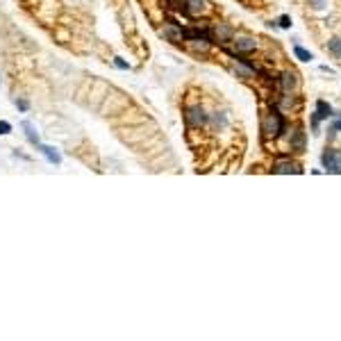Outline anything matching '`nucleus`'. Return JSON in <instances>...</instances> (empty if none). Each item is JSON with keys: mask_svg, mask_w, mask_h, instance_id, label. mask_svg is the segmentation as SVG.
Masks as SVG:
<instances>
[{"mask_svg": "<svg viewBox=\"0 0 341 341\" xmlns=\"http://www.w3.org/2000/svg\"><path fill=\"white\" fill-rule=\"evenodd\" d=\"M264 132H266V134H273V137H280L284 132V118L277 109H271L269 118H266V123H264Z\"/></svg>", "mask_w": 341, "mask_h": 341, "instance_id": "1", "label": "nucleus"}, {"mask_svg": "<svg viewBox=\"0 0 341 341\" xmlns=\"http://www.w3.org/2000/svg\"><path fill=\"white\" fill-rule=\"evenodd\" d=\"M184 118H187L189 128H203V125L207 123V114H205V109L200 105L189 107V109H187V114H184Z\"/></svg>", "mask_w": 341, "mask_h": 341, "instance_id": "2", "label": "nucleus"}, {"mask_svg": "<svg viewBox=\"0 0 341 341\" xmlns=\"http://www.w3.org/2000/svg\"><path fill=\"white\" fill-rule=\"evenodd\" d=\"M37 150L43 155V157L50 162V164H55V166H59L62 164V155L57 152V148H53V146H43V144H37Z\"/></svg>", "mask_w": 341, "mask_h": 341, "instance_id": "3", "label": "nucleus"}, {"mask_svg": "<svg viewBox=\"0 0 341 341\" xmlns=\"http://www.w3.org/2000/svg\"><path fill=\"white\" fill-rule=\"evenodd\" d=\"M273 173H280V175H289V173H300V166L296 162H277L273 166Z\"/></svg>", "mask_w": 341, "mask_h": 341, "instance_id": "4", "label": "nucleus"}, {"mask_svg": "<svg viewBox=\"0 0 341 341\" xmlns=\"http://www.w3.org/2000/svg\"><path fill=\"white\" fill-rule=\"evenodd\" d=\"M330 116H332V107L325 105L323 100H319V103H316V114H314V130H316V125H319L321 118H330Z\"/></svg>", "mask_w": 341, "mask_h": 341, "instance_id": "5", "label": "nucleus"}, {"mask_svg": "<svg viewBox=\"0 0 341 341\" xmlns=\"http://www.w3.org/2000/svg\"><path fill=\"white\" fill-rule=\"evenodd\" d=\"M323 166H325V170H330V173H339V169H337V150L323 152Z\"/></svg>", "mask_w": 341, "mask_h": 341, "instance_id": "6", "label": "nucleus"}, {"mask_svg": "<svg viewBox=\"0 0 341 341\" xmlns=\"http://www.w3.org/2000/svg\"><path fill=\"white\" fill-rule=\"evenodd\" d=\"M234 48H236V53H250V50H255V48H257V41L243 37V39L234 41Z\"/></svg>", "mask_w": 341, "mask_h": 341, "instance_id": "7", "label": "nucleus"}, {"mask_svg": "<svg viewBox=\"0 0 341 341\" xmlns=\"http://www.w3.org/2000/svg\"><path fill=\"white\" fill-rule=\"evenodd\" d=\"M291 148L298 152L305 150V132H302V128H296L294 137H291Z\"/></svg>", "mask_w": 341, "mask_h": 341, "instance_id": "8", "label": "nucleus"}, {"mask_svg": "<svg viewBox=\"0 0 341 341\" xmlns=\"http://www.w3.org/2000/svg\"><path fill=\"white\" fill-rule=\"evenodd\" d=\"M23 130H25V137H27V141H30V144H41L39 141V132H37V128H34L32 123H30V121H25V123H23Z\"/></svg>", "mask_w": 341, "mask_h": 341, "instance_id": "9", "label": "nucleus"}, {"mask_svg": "<svg viewBox=\"0 0 341 341\" xmlns=\"http://www.w3.org/2000/svg\"><path fill=\"white\" fill-rule=\"evenodd\" d=\"M216 37L221 43H228V41H232V27L228 25H218L216 27Z\"/></svg>", "mask_w": 341, "mask_h": 341, "instance_id": "10", "label": "nucleus"}, {"mask_svg": "<svg viewBox=\"0 0 341 341\" xmlns=\"http://www.w3.org/2000/svg\"><path fill=\"white\" fill-rule=\"evenodd\" d=\"M294 86H296V75L294 73H282V89L284 91H294Z\"/></svg>", "mask_w": 341, "mask_h": 341, "instance_id": "11", "label": "nucleus"}, {"mask_svg": "<svg viewBox=\"0 0 341 341\" xmlns=\"http://www.w3.org/2000/svg\"><path fill=\"white\" fill-rule=\"evenodd\" d=\"M164 37L170 41H180L182 39V30H177L175 25H169V27H164Z\"/></svg>", "mask_w": 341, "mask_h": 341, "instance_id": "12", "label": "nucleus"}, {"mask_svg": "<svg viewBox=\"0 0 341 341\" xmlns=\"http://www.w3.org/2000/svg\"><path fill=\"white\" fill-rule=\"evenodd\" d=\"M328 50L335 55V57H341V37H335V39L328 41Z\"/></svg>", "mask_w": 341, "mask_h": 341, "instance_id": "13", "label": "nucleus"}, {"mask_svg": "<svg viewBox=\"0 0 341 341\" xmlns=\"http://www.w3.org/2000/svg\"><path fill=\"white\" fill-rule=\"evenodd\" d=\"M203 2L205 0H187V9H189L191 14H198V12H203Z\"/></svg>", "mask_w": 341, "mask_h": 341, "instance_id": "14", "label": "nucleus"}, {"mask_svg": "<svg viewBox=\"0 0 341 341\" xmlns=\"http://www.w3.org/2000/svg\"><path fill=\"white\" fill-rule=\"evenodd\" d=\"M294 53H296V57L300 59V62H309V59H312V53H307V50H305V48H300V46H296Z\"/></svg>", "mask_w": 341, "mask_h": 341, "instance_id": "15", "label": "nucleus"}, {"mask_svg": "<svg viewBox=\"0 0 341 341\" xmlns=\"http://www.w3.org/2000/svg\"><path fill=\"white\" fill-rule=\"evenodd\" d=\"M14 105L19 107L21 112H27V109H30V103H27V100H23V98H16V100H14Z\"/></svg>", "mask_w": 341, "mask_h": 341, "instance_id": "16", "label": "nucleus"}, {"mask_svg": "<svg viewBox=\"0 0 341 341\" xmlns=\"http://www.w3.org/2000/svg\"><path fill=\"white\" fill-rule=\"evenodd\" d=\"M9 132H12V125L7 123V121H0V137H5Z\"/></svg>", "mask_w": 341, "mask_h": 341, "instance_id": "17", "label": "nucleus"}, {"mask_svg": "<svg viewBox=\"0 0 341 341\" xmlns=\"http://www.w3.org/2000/svg\"><path fill=\"white\" fill-rule=\"evenodd\" d=\"M114 64H116L118 68H123V71H128V68H130V64H128V62H123L121 57H114Z\"/></svg>", "mask_w": 341, "mask_h": 341, "instance_id": "18", "label": "nucleus"}, {"mask_svg": "<svg viewBox=\"0 0 341 341\" xmlns=\"http://www.w3.org/2000/svg\"><path fill=\"white\" fill-rule=\"evenodd\" d=\"M325 5H328V0H312V7H314V9H323Z\"/></svg>", "mask_w": 341, "mask_h": 341, "instance_id": "19", "label": "nucleus"}, {"mask_svg": "<svg viewBox=\"0 0 341 341\" xmlns=\"http://www.w3.org/2000/svg\"><path fill=\"white\" fill-rule=\"evenodd\" d=\"M280 27H291V19L289 16H280Z\"/></svg>", "mask_w": 341, "mask_h": 341, "instance_id": "20", "label": "nucleus"}, {"mask_svg": "<svg viewBox=\"0 0 341 341\" xmlns=\"http://www.w3.org/2000/svg\"><path fill=\"white\" fill-rule=\"evenodd\" d=\"M337 169H339V173H341V152L337 150Z\"/></svg>", "mask_w": 341, "mask_h": 341, "instance_id": "21", "label": "nucleus"}, {"mask_svg": "<svg viewBox=\"0 0 341 341\" xmlns=\"http://www.w3.org/2000/svg\"><path fill=\"white\" fill-rule=\"evenodd\" d=\"M337 130H341V118H339V121H337L335 125H332V132H337Z\"/></svg>", "mask_w": 341, "mask_h": 341, "instance_id": "22", "label": "nucleus"}, {"mask_svg": "<svg viewBox=\"0 0 341 341\" xmlns=\"http://www.w3.org/2000/svg\"><path fill=\"white\" fill-rule=\"evenodd\" d=\"M0 85H2V73H0Z\"/></svg>", "mask_w": 341, "mask_h": 341, "instance_id": "23", "label": "nucleus"}]
</instances>
